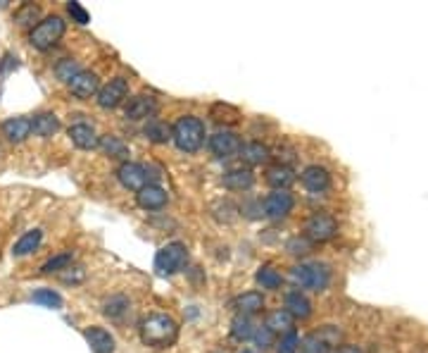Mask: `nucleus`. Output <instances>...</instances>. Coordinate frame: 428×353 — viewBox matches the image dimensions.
<instances>
[{
    "label": "nucleus",
    "instance_id": "nucleus-1",
    "mask_svg": "<svg viewBox=\"0 0 428 353\" xmlns=\"http://www.w3.org/2000/svg\"><path fill=\"white\" fill-rule=\"evenodd\" d=\"M141 339L153 349H170L179 339V322L172 315L153 313L141 322Z\"/></svg>",
    "mask_w": 428,
    "mask_h": 353
},
{
    "label": "nucleus",
    "instance_id": "nucleus-2",
    "mask_svg": "<svg viewBox=\"0 0 428 353\" xmlns=\"http://www.w3.org/2000/svg\"><path fill=\"white\" fill-rule=\"evenodd\" d=\"M205 124L200 117H193V115H186V117H179L172 127V141L177 143L179 151L184 153H195L202 148L205 143Z\"/></svg>",
    "mask_w": 428,
    "mask_h": 353
},
{
    "label": "nucleus",
    "instance_id": "nucleus-3",
    "mask_svg": "<svg viewBox=\"0 0 428 353\" xmlns=\"http://www.w3.org/2000/svg\"><path fill=\"white\" fill-rule=\"evenodd\" d=\"M291 277L300 289L324 291L331 282V267L326 262H303V265L293 267Z\"/></svg>",
    "mask_w": 428,
    "mask_h": 353
},
{
    "label": "nucleus",
    "instance_id": "nucleus-4",
    "mask_svg": "<svg viewBox=\"0 0 428 353\" xmlns=\"http://www.w3.org/2000/svg\"><path fill=\"white\" fill-rule=\"evenodd\" d=\"M64 29H67V22H64L60 15H50V17H46V20H41L32 29L29 44H32L36 51H48V48H53L60 39H62Z\"/></svg>",
    "mask_w": 428,
    "mask_h": 353
},
{
    "label": "nucleus",
    "instance_id": "nucleus-5",
    "mask_svg": "<svg viewBox=\"0 0 428 353\" xmlns=\"http://www.w3.org/2000/svg\"><path fill=\"white\" fill-rule=\"evenodd\" d=\"M186 265H188V246L181 241L167 244V246H162L158 251V255H155V270L160 274H165V277L181 272Z\"/></svg>",
    "mask_w": 428,
    "mask_h": 353
},
{
    "label": "nucleus",
    "instance_id": "nucleus-6",
    "mask_svg": "<svg viewBox=\"0 0 428 353\" xmlns=\"http://www.w3.org/2000/svg\"><path fill=\"white\" fill-rule=\"evenodd\" d=\"M160 175L153 170V167L148 165H141V163H131V160H126V163L119 165L117 170V179L119 184H122L124 189L129 191H141L143 187H148V184H155L153 179H158Z\"/></svg>",
    "mask_w": 428,
    "mask_h": 353
},
{
    "label": "nucleus",
    "instance_id": "nucleus-7",
    "mask_svg": "<svg viewBox=\"0 0 428 353\" xmlns=\"http://www.w3.org/2000/svg\"><path fill=\"white\" fill-rule=\"evenodd\" d=\"M305 237L310 239L312 244L331 241L333 237H338V222H336V218L329 213H315V215H310L305 222Z\"/></svg>",
    "mask_w": 428,
    "mask_h": 353
},
{
    "label": "nucleus",
    "instance_id": "nucleus-8",
    "mask_svg": "<svg viewBox=\"0 0 428 353\" xmlns=\"http://www.w3.org/2000/svg\"><path fill=\"white\" fill-rule=\"evenodd\" d=\"M240 148H243V141H240V136L233 134V131L221 129L209 136V151H212V155H216L219 160L236 158L240 153Z\"/></svg>",
    "mask_w": 428,
    "mask_h": 353
},
{
    "label": "nucleus",
    "instance_id": "nucleus-9",
    "mask_svg": "<svg viewBox=\"0 0 428 353\" xmlns=\"http://www.w3.org/2000/svg\"><path fill=\"white\" fill-rule=\"evenodd\" d=\"M126 95H129V81L124 76H114L98 91V105L105 110H112V107H119L124 103Z\"/></svg>",
    "mask_w": 428,
    "mask_h": 353
},
{
    "label": "nucleus",
    "instance_id": "nucleus-10",
    "mask_svg": "<svg viewBox=\"0 0 428 353\" xmlns=\"http://www.w3.org/2000/svg\"><path fill=\"white\" fill-rule=\"evenodd\" d=\"M293 206H295V199L291 191H271L267 199L262 201V208H264V215L271 220H283L293 213Z\"/></svg>",
    "mask_w": 428,
    "mask_h": 353
},
{
    "label": "nucleus",
    "instance_id": "nucleus-11",
    "mask_svg": "<svg viewBox=\"0 0 428 353\" xmlns=\"http://www.w3.org/2000/svg\"><path fill=\"white\" fill-rule=\"evenodd\" d=\"M300 182H303V187L310 191V194H326L331 189V172L322 165H310L303 170Z\"/></svg>",
    "mask_w": 428,
    "mask_h": 353
},
{
    "label": "nucleus",
    "instance_id": "nucleus-12",
    "mask_svg": "<svg viewBox=\"0 0 428 353\" xmlns=\"http://www.w3.org/2000/svg\"><path fill=\"white\" fill-rule=\"evenodd\" d=\"M155 112H158V98H153V95H148V93H141V95H134V98L126 103L124 115L126 119H131V122H141V119L153 117Z\"/></svg>",
    "mask_w": 428,
    "mask_h": 353
},
{
    "label": "nucleus",
    "instance_id": "nucleus-13",
    "mask_svg": "<svg viewBox=\"0 0 428 353\" xmlns=\"http://www.w3.org/2000/svg\"><path fill=\"white\" fill-rule=\"evenodd\" d=\"M69 91L74 93L76 98H81V100H88V98H93V95H98V91H100L98 74H95V72L81 69L79 74H76L74 79L69 81Z\"/></svg>",
    "mask_w": 428,
    "mask_h": 353
},
{
    "label": "nucleus",
    "instance_id": "nucleus-14",
    "mask_svg": "<svg viewBox=\"0 0 428 353\" xmlns=\"http://www.w3.org/2000/svg\"><path fill=\"white\" fill-rule=\"evenodd\" d=\"M167 201H170V196H167V191L160 184H148V187H143L136 194V203L143 211H162L167 206Z\"/></svg>",
    "mask_w": 428,
    "mask_h": 353
},
{
    "label": "nucleus",
    "instance_id": "nucleus-15",
    "mask_svg": "<svg viewBox=\"0 0 428 353\" xmlns=\"http://www.w3.org/2000/svg\"><path fill=\"white\" fill-rule=\"evenodd\" d=\"M283 310H286L293 320H307L312 315V301L300 289L288 291L286 301H283Z\"/></svg>",
    "mask_w": 428,
    "mask_h": 353
},
{
    "label": "nucleus",
    "instance_id": "nucleus-16",
    "mask_svg": "<svg viewBox=\"0 0 428 353\" xmlns=\"http://www.w3.org/2000/svg\"><path fill=\"white\" fill-rule=\"evenodd\" d=\"M83 339H86L93 353H114V337L105 327H86Z\"/></svg>",
    "mask_w": 428,
    "mask_h": 353
},
{
    "label": "nucleus",
    "instance_id": "nucleus-17",
    "mask_svg": "<svg viewBox=\"0 0 428 353\" xmlns=\"http://www.w3.org/2000/svg\"><path fill=\"white\" fill-rule=\"evenodd\" d=\"M3 136L12 143H22L32 136V119L29 117H10L3 122Z\"/></svg>",
    "mask_w": 428,
    "mask_h": 353
},
{
    "label": "nucleus",
    "instance_id": "nucleus-18",
    "mask_svg": "<svg viewBox=\"0 0 428 353\" xmlns=\"http://www.w3.org/2000/svg\"><path fill=\"white\" fill-rule=\"evenodd\" d=\"M69 139L76 148H81V151H93V148H98L100 136L95 134V129L90 127V124L79 122L69 127Z\"/></svg>",
    "mask_w": 428,
    "mask_h": 353
},
{
    "label": "nucleus",
    "instance_id": "nucleus-19",
    "mask_svg": "<svg viewBox=\"0 0 428 353\" xmlns=\"http://www.w3.org/2000/svg\"><path fill=\"white\" fill-rule=\"evenodd\" d=\"M264 179H267V184L274 191H288V187L295 182V172L291 165H271L267 167V175H264Z\"/></svg>",
    "mask_w": 428,
    "mask_h": 353
},
{
    "label": "nucleus",
    "instance_id": "nucleus-20",
    "mask_svg": "<svg viewBox=\"0 0 428 353\" xmlns=\"http://www.w3.org/2000/svg\"><path fill=\"white\" fill-rule=\"evenodd\" d=\"M240 158H243V163H248L250 167H257V165H267L274 155H271L269 146H264V143H259V141H250V143H243Z\"/></svg>",
    "mask_w": 428,
    "mask_h": 353
},
{
    "label": "nucleus",
    "instance_id": "nucleus-21",
    "mask_svg": "<svg viewBox=\"0 0 428 353\" xmlns=\"http://www.w3.org/2000/svg\"><path fill=\"white\" fill-rule=\"evenodd\" d=\"M221 182L231 191H248L255 184V175H252L250 167H236V170H228Z\"/></svg>",
    "mask_w": 428,
    "mask_h": 353
},
{
    "label": "nucleus",
    "instance_id": "nucleus-22",
    "mask_svg": "<svg viewBox=\"0 0 428 353\" xmlns=\"http://www.w3.org/2000/svg\"><path fill=\"white\" fill-rule=\"evenodd\" d=\"M60 129V117L55 112H41L32 119V131L41 139H50L53 134Z\"/></svg>",
    "mask_w": 428,
    "mask_h": 353
},
{
    "label": "nucleus",
    "instance_id": "nucleus-23",
    "mask_svg": "<svg viewBox=\"0 0 428 353\" xmlns=\"http://www.w3.org/2000/svg\"><path fill=\"white\" fill-rule=\"evenodd\" d=\"M98 148H100V151L105 153V155H110V158L129 160V146H126V141H124V139H119V136H114V134L100 136Z\"/></svg>",
    "mask_w": 428,
    "mask_h": 353
},
{
    "label": "nucleus",
    "instance_id": "nucleus-24",
    "mask_svg": "<svg viewBox=\"0 0 428 353\" xmlns=\"http://www.w3.org/2000/svg\"><path fill=\"white\" fill-rule=\"evenodd\" d=\"M236 308L240 310V315H255L264 310V296L259 291H245L243 296L236 298Z\"/></svg>",
    "mask_w": 428,
    "mask_h": 353
},
{
    "label": "nucleus",
    "instance_id": "nucleus-25",
    "mask_svg": "<svg viewBox=\"0 0 428 353\" xmlns=\"http://www.w3.org/2000/svg\"><path fill=\"white\" fill-rule=\"evenodd\" d=\"M209 117L214 119L216 124H224V127H228V124H238L240 122V110L228 103H214L212 107H209Z\"/></svg>",
    "mask_w": 428,
    "mask_h": 353
},
{
    "label": "nucleus",
    "instance_id": "nucleus-26",
    "mask_svg": "<svg viewBox=\"0 0 428 353\" xmlns=\"http://www.w3.org/2000/svg\"><path fill=\"white\" fill-rule=\"evenodd\" d=\"M293 322L295 320L291 318V315H288L283 308H279V310H274V313L267 315V322H264V327H269V330L274 332V334H281V337H283V334H288V332L295 330Z\"/></svg>",
    "mask_w": 428,
    "mask_h": 353
},
{
    "label": "nucleus",
    "instance_id": "nucleus-27",
    "mask_svg": "<svg viewBox=\"0 0 428 353\" xmlns=\"http://www.w3.org/2000/svg\"><path fill=\"white\" fill-rule=\"evenodd\" d=\"M41 241H43V232L32 229V232H27V234H24L20 241L15 244V246H12V253H15V255H29L41 246Z\"/></svg>",
    "mask_w": 428,
    "mask_h": 353
},
{
    "label": "nucleus",
    "instance_id": "nucleus-28",
    "mask_svg": "<svg viewBox=\"0 0 428 353\" xmlns=\"http://www.w3.org/2000/svg\"><path fill=\"white\" fill-rule=\"evenodd\" d=\"M143 134H146L148 141H153V143L172 141V127L167 122H162V119H150L146 124V129H143Z\"/></svg>",
    "mask_w": 428,
    "mask_h": 353
},
{
    "label": "nucleus",
    "instance_id": "nucleus-29",
    "mask_svg": "<svg viewBox=\"0 0 428 353\" xmlns=\"http://www.w3.org/2000/svg\"><path fill=\"white\" fill-rule=\"evenodd\" d=\"M257 284L262 286V289H269V291H279L281 284H283V277L279 270H274L271 265H262L255 274Z\"/></svg>",
    "mask_w": 428,
    "mask_h": 353
},
{
    "label": "nucleus",
    "instance_id": "nucleus-30",
    "mask_svg": "<svg viewBox=\"0 0 428 353\" xmlns=\"http://www.w3.org/2000/svg\"><path fill=\"white\" fill-rule=\"evenodd\" d=\"M131 303L126 296H110L105 301V306H102V313L107 315L110 320H122L126 313H129Z\"/></svg>",
    "mask_w": 428,
    "mask_h": 353
},
{
    "label": "nucleus",
    "instance_id": "nucleus-31",
    "mask_svg": "<svg viewBox=\"0 0 428 353\" xmlns=\"http://www.w3.org/2000/svg\"><path fill=\"white\" fill-rule=\"evenodd\" d=\"M39 22H41V8H39V5L27 3L15 12V24H17V27H22V29H27V27L34 29Z\"/></svg>",
    "mask_w": 428,
    "mask_h": 353
},
{
    "label": "nucleus",
    "instance_id": "nucleus-32",
    "mask_svg": "<svg viewBox=\"0 0 428 353\" xmlns=\"http://www.w3.org/2000/svg\"><path fill=\"white\" fill-rule=\"evenodd\" d=\"M231 334L233 339H238V342H248L252 339V334H255V325H252V320L248 315H236V318L231 320Z\"/></svg>",
    "mask_w": 428,
    "mask_h": 353
},
{
    "label": "nucleus",
    "instance_id": "nucleus-33",
    "mask_svg": "<svg viewBox=\"0 0 428 353\" xmlns=\"http://www.w3.org/2000/svg\"><path fill=\"white\" fill-rule=\"evenodd\" d=\"M79 72H81V65H79V60H74V58H62L55 65V76L60 81L69 84L76 74H79Z\"/></svg>",
    "mask_w": 428,
    "mask_h": 353
},
{
    "label": "nucleus",
    "instance_id": "nucleus-34",
    "mask_svg": "<svg viewBox=\"0 0 428 353\" xmlns=\"http://www.w3.org/2000/svg\"><path fill=\"white\" fill-rule=\"evenodd\" d=\"M32 301L46 308H62V296L53 289H36L32 294Z\"/></svg>",
    "mask_w": 428,
    "mask_h": 353
},
{
    "label": "nucleus",
    "instance_id": "nucleus-35",
    "mask_svg": "<svg viewBox=\"0 0 428 353\" xmlns=\"http://www.w3.org/2000/svg\"><path fill=\"white\" fill-rule=\"evenodd\" d=\"M71 258H74V255H71V251H64V253L53 255V258L48 260L43 267H41V272H43V274H50V272H64V270H67V267L71 265Z\"/></svg>",
    "mask_w": 428,
    "mask_h": 353
},
{
    "label": "nucleus",
    "instance_id": "nucleus-36",
    "mask_svg": "<svg viewBox=\"0 0 428 353\" xmlns=\"http://www.w3.org/2000/svg\"><path fill=\"white\" fill-rule=\"evenodd\" d=\"M312 248H315V244L310 241L305 234L303 237H291L288 239V244H286V251L291 255H307V253H312Z\"/></svg>",
    "mask_w": 428,
    "mask_h": 353
},
{
    "label": "nucleus",
    "instance_id": "nucleus-37",
    "mask_svg": "<svg viewBox=\"0 0 428 353\" xmlns=\"http://www.w3.org/2000/svg\"><path fill=\"white\" fill-rule=\"evenodd\" d=\"M319 339H322L324 344L329 346L331 351L336 349V346L340 344V339H343V332L338 330V327H333V325H326V327H322V330H317L315 332Z\"/></svg>",
    "mask_w": 428,
    "mask_h": 353
},
{
    "label": "nucleus",
    "instance_id": "nucleus-38",
    "mask_svg": "<svg viewBox=\"0 0 428 353\" xmlns=\"http://www.w3.org/2000/svg\"><path fill=\"white\" fill-rule=\"evenodd\" d=\"M252 339H255V344L259 349H271V346L276 344V334L269 330V327H257L255 334H252Z\"/></svg>",
    "mask_w": 428,
    "mask_h": 353
},
{
    "label": "nucleus",
    "instance_id": "nucleus-39",
    "mask_svg": "<svg viewBox=\"0 0 428 353\" xmlns=\"http://www.w3.org/2000/svg\"><path fill=\"white\" fill-rule=\"evenodd\" d=\"M303 353H331V349L322 342V339L317 337L315 332H312V334H307V337H305V342H303Z\"/></svg>",
    "mask_w": 428,
    "mask_h": 353
},
{
    "label": "nucleus",
    "instance_id": "nucleus-40",
    "mask_svg": "<svg viewBox=\"0 0 428 353\" xmlns=\"http://www.w3.org/2000/svg\"><path fill=\"white\" fill-rule=\"evenodd\" d=\"M214 211H216V213H214L216 220H221V222H231V220L236 218V211H238V208L233 206V203L224 201V203H216Z\"/></svg>",
    "mask_w": 428,
    "mask_h": 353
},
{
    "label": "nucleus",
    "instance_id": "nucleus-41",
    "mask_svg": "<svg viewBox=\"0 0 428 353\" xmlns=\"http://www.w3.org/2000/svg\"><path fill=\"white\" fill-rule=\"evenodd\" d=\"M300 349V339H298V332H288L281 337V344H279V353H298Z\"/></svg>",
    "mask_w": 428,
    "mask_h": 353
},
{
    "label": "nucleus",
    "instance_id": "nucleus-42",
    "mask_svg": "<svg viewBox=\"0 0 428 353\" xmlns=\"http://www.w3.org/2000/svg\"><path fill=\"white\" fill-rule=\"evenodd\" d=\"M67 12H69L71 20H74L76 24H88V22H90V15L81 8L79 3H74V0H71V3H67Z\"/></svg>",
    "mask_w": 428,
    "mask_h": 353
},
{
    "label": "nucleus",
    "instance_id": "nucleus-43",
    "mask_svg": "<svg viewBox=\"0 0 428 353\" xmlns=\"http://www.w3.org/2000/svg\"><path fill=\"white\" fill-rule=\"evenodd\" d=\"M240 211H243L245 218H250V220H257V218H262V215H264L262 201H248V203H243V206H240Z\"/></svg>",
    "mask_w": 428,
    "mask_h": 353
},
{
    "label": "nucleus",
    "instance_id": "nucleus-44",
    "mask_svg": "<svg viewBox=\"0 0 428 353\" xmlns=\"http://www.w3.org/2000/svg\"><path fill=\"white\" fill-rule=\"evenodd\" d=\"M83 277H86L83 267H67V270L62 272V282L64 284H79V282H83Z\"/></svg>",
    "mask_w": 428,
    "mask_h": 353
},
{
    "label": "nucleus",
    "instance_id": "nucleus-45",
    "mask_svg": "<svg viewBox=\"0 0 428 353\" xmlns=\"http://www.w3.org/2000/svg\"><path fill=\"white\" fill-rule=\"evenodd\" d=\"M331 353H361L359 346H352V344H343V346H336Z\"/></svg>",
    "mask_w": 428,
    "mask_h": 353
},
{
    "label": "nucleus",
    "instance_id": "nucleus-46",
    "mask_svg": "<svg viewBox=\"0 0 428 353\" xmlns=\"http://www.w3.org/2000/svg\"><path fill=\"white\" fill-rule=\"evenodd\" d=\"M12 65L17 67V58H12V55H5V62H3V72H8Z\"/></svg>",
    "mask_w": 428,
    "mask_h": 353
},
{
    "label": "nucleus",
    "instance_id": "nucleus-47",
    "mask_svg": "<svg viewBox=\"0 0 428 353\" xmlns=\"http://www.w3.org/2000/svg\"><path fill=\"white\" fill-rule=\"evenodd\" d=\"M243 353H255V351H243Z\"/></svg>",
    "mask_w": 428,
    "mask_h": 353
}]
</instances>
